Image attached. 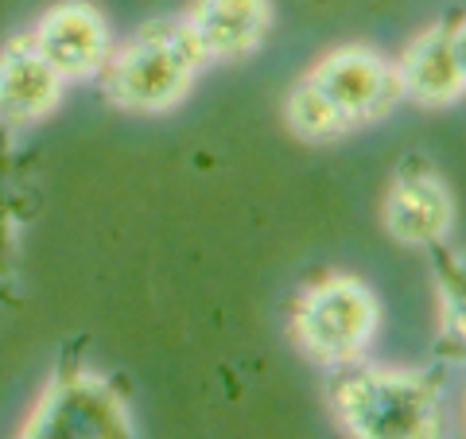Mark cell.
Listing matches in <instances>:
<instances>
[{"label":"cell","mask_w":466,"mask_h":439,"mask_svg":"<svg viewBox=\"0 0 466 439\" xmlns=\"http://www.w3.org/2000/svg\"><path fill=\"white\" fill-rule=\"evenodd\" d=\"M202 63L207 51L198 47L187 20H152L113 63L101 66L106 94L125 109L159 113L191 90Z\"/></svg>","instance_id":"cell-1"},{"label":"cell","mask_w":466,"mask_h":439,"mask_svg":"<svg viewBox=\"0 0 466 439\" xmlns=\"http://www.w3.org/2000/svg\"><path fill=\"white\" fill-rule=\"evenodd\" d=\"M334 408L354 435L412 439L435 435V385L404 370H358L334 385Z\"/></svg>","instance_id":"cell-2"},{"label":"cell","mask_w":466,"mask_h":439,"mask_svg":"<svg viewBox=\"0 0 466 439\" xmlns=\"http://www.w3.org/2000/svg\"><path fill=\"white\" fill-rule=\"evenodd\" d=\"M377 331V300L354 276H327L303 291L296 307V334L319 362H354Z\"/></svg>","instance_id":"cell-3"},{"label":"cell","mask_w":466,"mask_h":439,"mask_svg":"<svg viewBox=\"0 0 466 439\" xmlns=\"http://www.w3.org/2000/svg\"><path fill=\"white\" fill-rule=\"evenodd\" d=\"M308 82L330 101V109L342 117L346 128L385 117L392 109V101L400 97L397 70L366 47H342L327 55L308 75Z\"/></svg>","instance_id":"cell-4"},{"label":"cell","mask_w":466,"mask_h":439,"mask_svg":"<svg viewBox=\"0 0 466 439\" xmlns=\"http://www.w3.org/2000/svg\"><path fill=\"white\" fill-rule=\"evenodd\" d=\"M24 435H133V424L106 382L90 373H66L43 397Z\"/></svg>","instance_id":"cell-5"},{"label":"cell","mask_w":466,"mask_h":439,"mask_svg":"<svg viewBox=\"0 0 466 439\" xmlns=\"http://www.w3.org/2000/svg\"><path fill=\"white\" fill-rule=\"evenodd\" d=\"M400 94L424 101V106H447L462 94L466 82V51H462V16H447L443 24L428 27L412 47L392 66Z\"/></svg>","instance_id":"cell-6"},{"label":"cell","mask_w":466,"mask_h":439,"mask_svg":"<svg viewBox=\"0 0 466 439\" xmlns=\"http://www.w3.org/2000/svg\"><path fill=\"white\" fill-rule=\"evenodd\" d=\"M39 55L63 78H90L109 58V24L86 0H63L32 32Z\"/></svg>","instance_id":"cell-7"},{"label":"cell","mask_w":466,"mask_h":439,"mask_svg":"<svg viewBox=\"0 0 466 439\" xmlns=\"http://www.w3.org/2000/svg\"><path fill=\"white\" fill-rule=\"evenodd\" d=\"M63 75L39 55L35 39H12L0 51V121L5 125H32L58 106Z\"/></svg>","instance_id":"cell-8"},{"label":"cell","mask_w":466,"mask_h":439,"mask_svg":"<svg viewBox=\"0 0 466 439\" xmlns=\"http://www.w3.org/2000/svg\"><path fill=\"white\" fill-rule=\"evenodd\" d=\"M451 218H455V202L428 171L400 175L385 202V230L400 245H435L451 230Z\"/></svg>","instance_id":"cell-9"},{"label":"cell","mask_w":466,"mask_h":439,"mask_svg":"<svg viewBox=\"0 0 466 439\" xmlns=\"http://www.w3.org/2000/svg\"><path fill=\"white\" fill-rule=\"evenodd\" d=\"M268 0H195L187 27L207 58H241L268 32Z\"/></svg>","instance_id":"cell-10"},{"label":"cell","mask_w":466,"mask_h":439,"mask_svg":"<svg viewBox=\"0 0 466 439\" xmlns=\"http://www.w3.org/2000/svg\"><path fill=\"white\" fill-rule=\"evenodd\" d=\"M288 125L296 128L299 137H311V140H330V137L346 133L342 117L330 109V101L319 94L308 78H303L288 97Z\"/></svg>","instance_id":"cell-11"}]
</instances>
